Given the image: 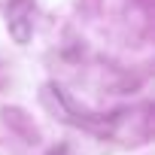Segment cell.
Returning a JSON list of instances; mask_svg holds the SVG:
<instances>
[{"label":"cell","mask_w":155,"mask_h":155,"mask_svg":"<svg viewBox=\"0 0 155 155\" xmlns=\"http://www.w3.org/2000/svg\"><path fill=\"white\" fill-rule=\"evenodd\" d=\"M9 31L18 43H28L31 37V15H28V0H18V3L9 9Z\"/></svg>","instance_id":"obj_1"}]
</instances>
